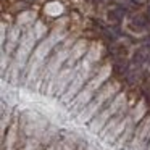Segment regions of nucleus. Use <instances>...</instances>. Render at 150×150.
Here are the masks:
<instances>
[{
  "label": "nucleus",
  "instance_id": "obj_1",
  "mask_svg": "<svg viewBox=\"0 0 150 150\" xmlns=\"http://www.w3.org/2000/svg\"><path fill=\"white\" fill-rule=\"evenodd\" d=\"M145 58H147V57L144 55V52H142V50H139V52L136 53V57H134V60H136V63H142Z\"/></svg>",
  "mask_w": 150,
  "mask_h": 150
},
{
  "label": "nucleus",
  "instance_id": "obj_3",
  "mask_svg": "<svg viewBox=\"0 0 150 150\" xmlns=\"http://www.w3.org/2000/svg\"><path fill=\"white\" fill-rule=\"evenodd\" d=\"M149 11H150V10H149Z\"/></svg>",
  "mask_w": 150,
  "mask_h": 150
},
{
  "label": "nucleus",
  "instance_id": "obj_2",
  "mask_svg": "<svg viewBox=\"0 0 150 150\" xmlns=\"http://www.w3.org/2000/svg\"><path fill=\"white\" fill-rule=\"evenodd\" d=\"M134 24H139V26H145V21H142L140 18H136V20H134Z\"/></svg>",
  "mask_w": 150,
  "mask_h": 150
}]
</instances>
